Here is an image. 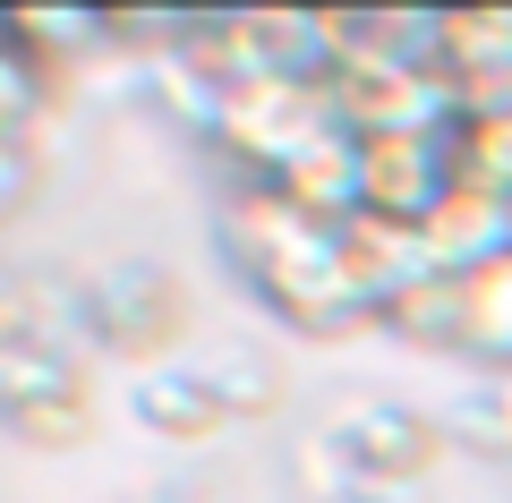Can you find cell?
<instances>
[{
	"instance_id": "7",
	"label": "cell",
	"mask_w": 512,
	"mask_h": 503,
	"mask_svg": "<svg viewBox=\"0 0 512 503\" xmlns=\"http://www.w3.org/2000/svg\"><path fill=\"white\" fill-rule=\"evenodd\" d=\"M453 128L436 137H359V214H393V222H427L453 188Z\"/></svg>"
},
{
	"instance_id": "13",
	"label": "cell",
	"mask_w": 512,
	"mask_h": 503,
	"mask_svg": "<svg viewBox=\"0 0 512 503\" xmlns=\"http://www.w3.org/2000/svg\"><path fill=\"white\" fill-rule=\"evenodd\" d=\"M461 359L487 376H512V256L461 273Z\"/></svg>"
},
{
	"instance_id": "14",
	"label": "cell",
	"mask_w": 512,
	"mask_h": 503,
	"mask_svg": "<svg viewBox=\"0 0 512 503\" xmlns=\"http://www.w3.org/2000/svg\"><path fill=\"white\" fill-rule=\"evenodd\" d=\"M453 171L487 197H512V103L461 111L453 120Z\"/></svg>"
},
{
	"instance_id": "1",
	"label": "cell",
	"mask_w": 512,
	"mask_h": 503,
	"mask_svg": "<svg viewBox=\"0 0 512 503\" xmlns=\"http://www.w3.org/2000/svg\"><path fill=\"white\" fill-rule=\"evenodd\" d=\"M214 248L231 256V273L265 299V316L308 333V342H342L359 324H376L359 307V290L342 282V248H333V222L299 214L291 197L239 180L214 214Z\"/></svg>"
},
{
	"instance_id": "6",
	"label": "cell",
	"mask_w": 512,
	"mask_h": 503,
	"mask_svg": "<svg viewBox=\"0 0 512 503\" xmlns=\"http://www.w3.org/2000/svg\"><path fill=\"white\" fill-rule=\"evenodd\" d=\"M316 444H325V461H333V486H359V495H393V503H410V486L436 469V452H444V435L427 427L419 410H402V401H342V410L316 427Z\"/></svg>"
},
{
	"instance_id": "17",
	"label": "cell",
	"mask_w": 512,
	"mask_h": 503,
	"mask_svg": "<svg viewBox=\"0 0 512 503\" xmlns=\"http://www.w3.org/2000/svg\"><path fill=\"white\" fill-rule=\"evenodd\" d=\"M35 188H43V154L26 145V128H0V222H18Z\"/></svg>"
},
{
	"instance_id": "18",
	"label": "cell",
	"mask_w": 512,
	"mask_h": 503,
	"mask_svg": "<svg viewBox=\"0 0 512 503\" xmlns=\"http://www.w3.org/2000/svg\"><path fill=\"white\" fill-rule=\"evenodd\" d=\"M43 111V77L18 60V43L0 35V128H26Z\"/></svg>"
},
{
	"instance_id": "9",
	"label": "cell",
	"mask_w": 512,
	"mask_h": 503,
	"mask_svg": "<svg viewBox=\"0 0 512 503\" xmlns=\"http://www.w3.org/2000/svg\"><path fill=\"white\" fill-rule=\"evenodd\" d=\"M436 69L461 111L512 103V9H444L436 18Z\"/></svg>"
},
{
	"instance_id": "12",
	"label": "cell",
	"mask_w": 512,
	"mask_h": 503,
	"mask_svg": "<svg viewBox=\"0 0 512 503\" xmlns=\"http://www.w3.org/2000/svg\"><path fill=\"white\" fill-rule=\"evenodd\" d=\"M274 197H291L299 214H316V222H333V231H342V222L359 214V137H350V128H333L325 145H308V154L274 180Z\"/></svg>"
},
{
	"instance_id": "5",
	"label": "cell",
	"mask_w": 512,
	"mask_h": 503,
	"mask_svg": "<svg viewBox=\"0 0 512 503\" xmlns=\"http://www.w3.org/2000/svg\"><path fill=\"white\" fill-rule=\"evenodd\" d=\"M180 333H188L180 273L128 256V265H111V273H94V282H86V350H103V359L154 376V367H171Z\"/></svg>"
},
{
	"instance_id": "21",
	"label": "cell",
	"mask_w": 512,
	"mask_h": 503,
	"mask_svg": "<svg viewBox=\"0 0 512 503\" xmlns=\"http://www.w3.org/2000/svg\"><path fill=\"white\" fill-rule=\"evenodd\" d=\"M0 282H9V273H0Z\"/></svg>"
},
{
	"instance_id": "15",
	"label": "cell",
	"mask_w": 512,
	"mask_h": 503,
	"mask_svg": "<svg viewBox=\"0 0 512 503\" xmlns=\"http://www.w3.org/2000/svg\"><path fill=\"white\" fill-rule=\"evenodd\" d=\"M384 333L393 342H410V350H453L461 359V282H419L402 307H384Z\"/></svg>"
},
{
	"instance_id": "4",
	"label": "cell",
	"mask_w": 512,
	"mask_h": 503,
	"mask_svg": "<svg viewBox=\"0 0 512 503\" xmlns=\"http://www.w3.org/2000/svg\"><path fill=\"white\" fill-rule=\"evenodd\" d=\"M0 435L26 452H77L94 435V376L77 350L0 333Z\"/></svg>"
},
{
	"instance_id": "16",
	"label": "cell",
	"mask_w": 512,
	"mask_h": 503,
	"mask_svg": "<svg viewBox=\"0 0 512 503\" xmlns=\"http://www.w3.org/2000/svg\"><path fill=\"white\" fill-rule=\"evenodd\" d=\"M205 376H214V393L231 401V418H265V410L282 401V376H274V359H256V350L205 359Z\"/></svg>"
},
{
	"instance_id": "19",
	"label": "cell",
	"mask_w": 512,
	"mask_h": 503,
	"mask_svg": "<svg viewBox=\"0 0 512 503\" xmlns=\"http://www.w3.org/2000/svg\"><path fill=\"white\" fill-rule=\"evenodd\" d=\"M128 503H197L188 486H146V495H128Z\"/></svg>"
},
{
	"instance_id": "20",
	"label": "cell",
	"mask_w": 512,
	"mask_h": 503,
	"mask_svg": "<svg viewBox=\"0 0 512 503\" xmlns=\"http://www.w3.org/2000/svg\"><path fill=\"white\" fill-rule=\"evenodd\" d=\"M325 503H393V495H359V486H350V495H325Z\"/></svg>"
},
{
	"instance_id": "11",
	"label": "cell",
	"mask_w": 512,
	"mask_h": 503,
	"mask_svg": "<svg viewBox=\"0 0 512 503\" xmlns=\"http://www.w3.org/2000/svg\"><path fill=\"white\" fill-rule=\"evenodd\" d=\"M128 410H137V427H146V435H163V444H214V435L231 427V401H222L214 376H205V367H188V359L137 376Z\"/></svg>"
},
{
	"instance_id": "8",
	"label": "cell",
	"mask_w": 512,
	"mask_h": 503,
	"mask_svg": "<svg viewBox=\"0 0 512 503\" xmlns=\"http://www.w3.org/2000/svg\"><path fill=\"white\" fill-rule=\"evenodd\" d=\"M333 248H342V282L359 290V307L384 324V307H402L419 282H436V256H427L419 222H393V214H350L342 231H333Z\"/></svg>"
},
{
	"instance_id": "2",
	"label": "cell",
	"mask_w": 512,
	"mask_h": 503,
	"mask_svg": "<svg viewBox=\"0 0 512 503\" xmlns=\"http://www.w3.org/2000/svg\"><path fill=\"white\" fill-rule=\"evenodd\" d=\"M333 128L342 120H333V94L316 86V77H239V86L222 94L205 145H214L222 162H239L248 188H274L308 145L333 137Z\"/></svg>"
},
{
	"instance_id": "10",
	"label": "cell",
	"mask_w": 512,
	"mask_h": 503,
	"mask_svg": "<svg viewBox=\"0 0 512 503\" xmlns=\"http://www.w3.org/2000/svg\"><path fill=\"white\" fill-rule=\"evenodd\" d=\"M419 239H427V256H436L444 282H461V273L512 256V197H487V188L453 180V188H444V205L419 222Z\"/></svg>"
},
{
	"instance_id": "3",
	"label": "cell",
	"mask_w": 512,
	"mask_h": 503,
	"mask_svg": "<svg viewBox=\"0 0 512 503\" xmlns=\"http://www.w3.org/2000/svg\"><path fill=\"white\" fill-rule=\"evenodd\" d=\"M333 35H342V18H333ZM325 94H333V120H342L350 137H436V128L461 120V103H453V86H444L436 60L367 52V43H342Z\"/></svg>"
}]
</instances>
